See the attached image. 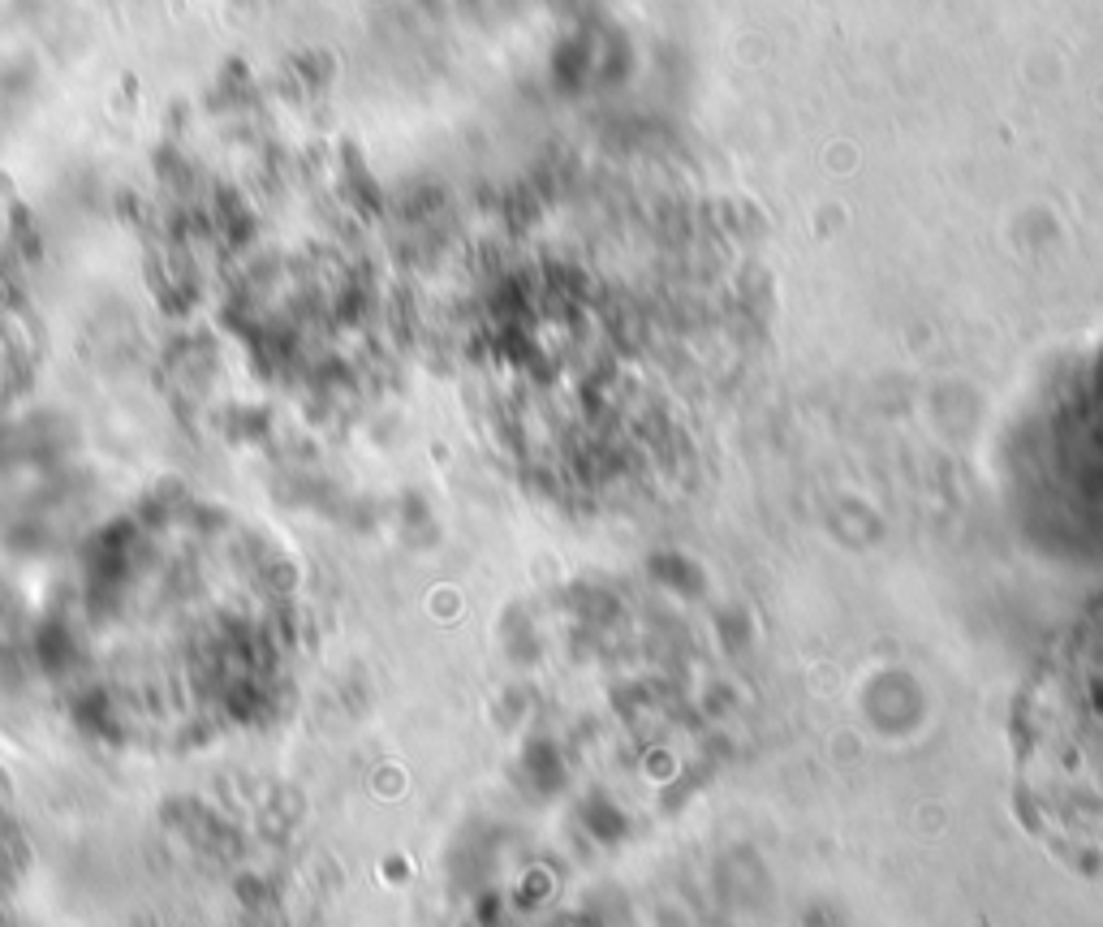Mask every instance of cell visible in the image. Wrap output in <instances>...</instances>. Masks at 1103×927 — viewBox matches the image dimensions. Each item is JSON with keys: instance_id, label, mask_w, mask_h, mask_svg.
Wrapping results in <instances>:
<instances>
[{"instance_id": "6da1fadb", "label": "cell", "mask_w": 1103, "mask_h": 927, "mask_svg": "<svg viewBox=\"0 0 1103 927\" xmlns=\"http://www.w3.org/2000/svg\"><path fill=\"white\" fill-rule=\"evenodd\" d=\"M1013 807L1056 854H1103V600L1044 643L1008 724Z\"/></svg>"}]
</instances>
